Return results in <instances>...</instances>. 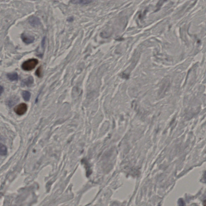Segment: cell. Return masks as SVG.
<instances>
[{"label": "cell", "mask_w": 206, "mask_h": 206, "mask_svg": "<svg viewBox=\"0 0 206 206\" xmlns=\"http://www.w3.org/2000/svg\"><path fill=\"white\" fill-rule=\"evenodd\" d=\"M34 81V79H33V77L30 76L27 78L26 79L23 80L22 83L24 85L28 86H30L32 84Z\"/></svg>", "instance_id": "obj_6"}, {"label": "cell", "mask_w": 206, "mask_h": 206, "mask_svg": "<svg viewBox=\"0 0 206 206\" xmlns=\"http://www.w3.org/2000/svg\"><path fill=\"white\" fill-rule=\"evenodd\" d=\"M35 74L38 77H42V68L41 66L39 67L35 72Z\"/></svg>", "instance_id": "obj_10"}, {"label": "cell", "mask_w": 206, "mask_h": 206, "mask_svg": "<svg viewBox=\"0 0 206 206\" xmlns=\"http://www.w3.org/2000/svg\"><path fill=\"white\" fill-rule=\"evenodd\" d=\"M29 22L31 26L34 27L37 26L41 24L40 20L38 17L34 16L31 17L29 18Z\"/></svg>", "instance_id": "obj_4"}, {"label": "cell", "mask_w": 206, "mask_h": 206, "mask_svg": "<svg viewBox=\"0 0 206 206\" xmlns=\"http://www.w3.org/2000/svg\"><path fill=\"white\" fill-rule=\"evenodd\" d=\"M203 203V205H204V206H206V199L204 201Z\"/></svg>", "instance_id": "obj_13"}, {"label": "cell", "mask_w": 206, "mask_h": 206, "mask_svg": "<svg viewBox=\"0 0 206 206\" xmlns=\"http://www.w3.org/2000/svg\"><path fill=\"white\" fill-rule=\"evenodd\" d=\"M38 63V60L37 59H29L22 64L21 67L24 71H30L34 69Z\"/></svg>", "instance_id": "obj_1"}, {"label": "cell", "mask_w": 206, "mask_h": 206, "mask_svg": "<svg viewBox=\"0 0 206 206\" xmlns=\"http://www.w3.org/2000/svg\"><path fill=\"white\" fill-rule=\"evenodd\" d=\"M203 180L204 182L206 183V171L204 174L203 176Z\"/></svg>", "instance_id": "obj_11"}, {"label": "cell", "mask_w": 206, "mask_h": 206, "mask_svg": "<svg viewBox=\"0 0 206 206\" xmlns=\"http://www.w3.org/2000/svg\"><path fill=\"white\" fill-rule=\"evenodd\" d=\"M21 38L23 42L26 44H30L33 43L35 40V38L34 36L26 34H22L21 35Z\"/></svg>", "instance_id": "obj_3"}, {"label": "cell", "mask_w": 206, "mask_h": 206, "mask_svg": "<svg viewBox=\"0 0 206 206\" xmlns=\"http://www.w3.org/2000/svg\"><path fill=\"white\" fill-rule=\"evenodd\" d=\"M91 2V0H71V3L74 4H87Z\"/></svg>", "instance_id": "obj_5"}, {"label": "cell", "mask_w": 206, "mask_h": 206, "mask_svg": "<svg viewBox=\"0 0 206 206\" xmlns=\"http://www.w3.org/2000/svg\"><path fill=\"white\" fill-rule=\"evenodd\" d=\"M1 155H5L7 154V149L5 145L1 144Z\"/></svg>", "instance_id": "obj_9"}, {"label": "cell", "mask_w": 206, "mask_h": 206, "mask_svg": "<svg viewBox=\"0 0 206 206\" xmlns=\"http://www.w3.org/2000/svg\"><path fill=\"white\" fill-rule=\"evenodd\" d=\"M7 77L9 80L11 81H17L18 79V75L16 73L8 74Z\"/></svg>", "instance_id": "obj_7"}, {"label": "cell", "mask_w": 206, "mask_h": 206, "mask_svg": "<svg viewBox=\"0 0 206 206\" xmlns=\"http://www.w3.org/2000/svg\"><path fill=\"white\" fill-rule=\"evenodd\" d=\"M22 97L26 101H29L31 97V94L28 91H24L22 92Z\"/></svg>", "instance_id": "obj_8"}, {"label": "cell", "mask_w": 206, "mask_h": 206, "mask_svg": "<svg viewBox=\"0 0 206 206\" xmlns=\"http://www.w3.org/2000/svg\"><path fill=\"white\" fill-rule=\"evenodd\" d=\"M27 106L26 104L21 103L15 107L14 111L18 115H23L27 111Z\"/></svg>", "instance_id": "obj_2"}, {"label": "cell", "mask_w": 206, "mask_h": 206, "mask_svg": "<svg viewBox=\"0 0 206 206\" xmlns=\"http://www.w3.org/2000/svg\"><path fill=\"white\" fill-rule=\"evenodd\" d=\"M73 20V17H69V18L68 19V21L69 22H72Z\"/></svg>", "instance_id": "obj_12"}]
</instances>
